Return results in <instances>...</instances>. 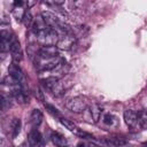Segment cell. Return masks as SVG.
Wrapping results in <instances>:
<instances>
[{
    "instance_id": "ac0fdd59",
    "label": "cell",
    "mask_w": 147,
    "mask_h": 147,
    "mask_svg": "<svg viewBox=\"0 0 147 147\" xmlns=\"http://www.w3.org/2000/svg\"><path fill=\"white\" fill-rule=\"evenodd\" d=\"M55 96H61L63 93H64V88H63V86H62V84L59 82L55 86H54V88L51 91Z\"/></svg>"
},
{
    "instance_id": "8fae6325",
    "label": "cell",
    "mask_w": 147,
    "mask_h": 147,
    "mask_svg": "<svg viewBox=\"0 0 147 147\" xmlns=\"http://www.w3.org/2000/svg\"><path fill=\"white\" fill-rule=\"evenodd\" d=\"M42 122V113L39 109H33L30 115V123L33 127H37Z\"/></svg>"
},
{
    "instance_id": "9a60e30c",
    "label": "cell",
    "mask_w": 147,
    "mask_h": 147,
    "mask_svg": "<svg viewBox=\"0 0 147 147\" xmlns=\"http://www.w3.org/2000/svg\"><path fill=\"white\" fill-rule=\"evenodd\" d=\"M60 123H61L65 129H68L69 131L74 132L75 134H78V132L80 131V129H78L72 122H70V121H68V119H65V118H63V117L60 118Z\"/></svg>"
},
{
    "instance_id": "7402d4cb",
    "label": "cell",
    "mask_w": 147,
    "mask_h": 147,
    "mask_svg": "<svg viewBox=\"0 0 147 147\" xmlns=\"http://www.w3.org/2000/svg\"><path fill=\"white\" fill-rule=\"evenodd\" d=\"M103 122L106 124H111L113 123V116L110 114H106L105 117H103Z\"/></svg>"
},
{
    "instance_id": "5b68a950",
    "label": "cell",
    "mask_w": 147,
    "mask_h": 147,
    "mask_svg": "<svg viewBox=\"0 0 147 147\" xmlns=\"http://www.w3.org/2000/svg\"><path fill=\"white\" fill-rule=\"evenodd\" d=\"M9 52L11 54V59L13 62L16 64L18 62H21L22 57H23V53H22V48H21V44L18 41V39L13 34L10 38V47H9Z\"/></svg>"
},
{
    "instance_id": "7a4b0ae2",
    "label": "cell",
    "mask_w": 147,
    "mask_h": 147,
    "mask_svg": "<svg viewBox=\"0 0 147 147\" xmlns=\"http://www.w3.org/2000/svg\"><path fill=\"white\" fill-rule=\"evenodd\" d=\"M41 17L44 18V21L55 31L63 33H72V29L61 18H59L55 14L51 13V11H42Z\"/></svg>"
},
{
    "instance_id": "e0dca14e",
    "label": "cell",
    "mask_w": 147,
    "mask_h": 147,
    "mask_svg": "<svg viewBox=\"0 0 147 147\" xmlns=\"http://www.w3.org/2000/svg\"><path fill=\"white\" fill-rule=\"evenodd\" d=\"M90 111H91V115H92L93 122H98V121L100 119L101 108H100L98 105H92V106H91V108H90Z\"/></svg>"
},
{
    "instance_id": "8992f818",
    "label": "cell",
    "mask_w": 147,
    "mask_h": 147,
    "mask_svg": "<svg viewBox=\"0 0 147 147\" xmlns=\"http://www.w3.org/2000/svg\"><path fill=\"white\" fill-rule=\"evenodd\" d=\"M76 42V37L74 36V33H63L60 36L59 41L56 44V47L59 49H70Z\"/></svg>"
},
{
    "instance_id": "277c9868",
    "label": "cell",
    "mask_w": 147,
    "mask_h": 147,
    "mask_svg": "<svg viewBox=\"0 0 147 147\" xmlns=\"http://www.w3.org/2000/svg\"><path fill=\"white\" fill-rule=\"evenodd\" d=\"M65 108L72 113L79 114L87 108V103H86L85 99H83L82 96H75V98H71L67 101Z\"/></svg>"
},
{
    "instance_id": "6da1fadb",
    "label": "cell",
    "mask_w": 147,
    "mask_h": 147,
    "mask_svg": "<svg viewBox=\"0 0 147 147\" xmlns=\"http://www.w3.org/2000/svg\"><path fill=\"white\" fill-rule=\"evenodd\" d=\"M32 31L36 36L37 41L42 46H56L60 34L57 31L52 29L41 17L40 20L33 21L32 24Z\"/></svg>"
},
{
    "instance_id": "7c38bea8",
    "label": "cell",
    "mask_w": 147,
    "mask_h": 147,
    "mask_svg": "<svg viewBox=\"0 0 147 147\" xmlns=\"http://www.w3.org/2000/svg\"><path fill=\"white\" fill-rule=\"evenodd\" d=\"M51 138H52L53 144L56 147H67V145H68V141L64 138V136H62L59 132H53L52 136H51Z\"/></svg>"
},
{
    "instance_id": "5bb4252c",
    "label": "cell",
    "mask_w": 147,
    "mask_h": 147,
    "mask_svg": "<svg viewBox=\"0 0 147 147\" xmlns=\"http://www.w3.org/2000/svg\"><path fill=\"white\" fill-rule=\"evenodd\" d=\"M21 130V119L20 118H13L10 122V133H11V138L14 139Z\"/></svg>"
},
{
    "instance_id": "30bf717a",
    "label": "cell",
    "mask_w": 147,
    "mask_h": 147,
    "mask_svg": "<svg viewBox=\"0 0 147 147\" xmlns=\"http://www.w3.org/2000/svg\"><path fill=\"white\" fill-rule=\"evenodd\" d=\"M28 141L31 147H41L42 146V136L37 129H32L28 134Z\"/></svg>"
},
{
    "instance_id": "2e32d148",
    "label": "cell",
    "mask_w": 147,
    "mask_h": 147,
    "mask_svg": "<svg viewBox=\"0 0 147 147\" xmlns=\"http://www.w3.org/2000/svg\"><path fill=\"white\" fill-rule=\"evenodd\" d=\"M106 144L108 145H111V146H122V145H125L126 141L121 138V137H113V138H108L106 140H103Z\"/></svg>"
},
{
    "instance_id": "ffe728a7",
    "label": "cell",
    "mask_w": 147,
    "mask_h": 147,
    "mask_svg": "<svg viewBox=\"0 0 147 147\" xmlns=\"http://www.w3.org/2000/svg\"><path fill=\"white\" fill-rule=\"evenodd\" d=\"M138 116H139L140 126L147 127V111H139L138 113Z\"/></svg>"
},
{
    "instance_id": "9c48e42d",
    "label": "cell",
    "mask_w": 147,
    "mask_h": 147,
    "mask_svg": "<svg viewBox=\"0 0 147 147\" xmlns=\"http://www.w3.org/2000/svg\"><path fill=\"white\" fill-rule=\"evenodd\" d=\"M8 72H9V77H11L14 80H16L17 83H20L22 86L24 85V75L22 72V70L20 69V67L15 63L10 64L8 68Z\"/></svg>"
},
{
    "instance_id": "52a82bcc",
    "label": "cell",
    "mask_w": 147,
    "mask_h": 147,
    "mask_svg": "<svg viewBox=\"0 0 147 147\" xmlns=\"http://www.w3.org/2000/svg\"><path fill=\"white\" fill-rule=\"evenodd\" d=\"M124 121L126 123V125L130 129H137L138 126H140L139 123V116L138 113L133 111V110H125L124 111Z\"/></svg>"
},
{
    "instance_id": "4fadbf2b",
    "label": "cell",
    "mask_w": 147,
    "mask_h": 147,
    "mask_svg": "<svg viewBox=\"0 0 147 147\" xmlns=\"http://www.w3.org/2000/svg\"><path fill=\"white\" fill-rule=\"evenodd\" d=\"M40 83H41V85H42L46 90L52 91V90L54 88V86L59 83V78H57V77L49 76V77H47V78H45V79H41Z\"/></svg>"
},
{
    "instance_id": "603a6c76",
    "label": "cell",
    "mask_w": 147,
    "mask_h": 147,
    "mask_svg": "<svg viewBox=\"0 0 147 147\" xmlns=\"http://www.w3.org/2000/svg\"><path fill=\"white\" fill-rule=\"evenodd\" d=\"M78 147H86V145H85L84 142H79V144H78Z\"/></svg>"
},
{
    "instance_id": "d6986e66",
    "label": "cell",
    "mask_w": 147,
    "mask_h": 147,
    "mask_svg": "<svg viewBox=\"0 0 147 147\" xmlns=\"http://www.w3.org/2000/svg\"><path fill=\"white\" fill-rule=\"evenodd\" d=\"M45 108L47 109V111H48L49 114H52V115H54V116L61 118V113H60L59 109L55 108L54 106H52V105H49V103H45Z\"/></svg>"
},
{
    "instance_id": "44dd1931",
    "label": "cell",
    "mask_w": 147,
    "mask_h": 147,
    "mask_svg": "<svg viewBox=\"0 0 147 147\" xmlns=\"http://www.w3.org/2000/svg\"><path fill=\"white\" fill-rule=\"evenodd\" d=\"M22 21L24 22L25 26H32V24H33V18H32L30 11H26V13H25V15H24V17H23Z\"/></svg>"
},
{
    "instance_id": "ba28073f",
    "label": "cell",
    "mask_w": 147,
    "mask_h": 147,
    "mask_svg": "<svg viewBox=\"0 0 147 147\" xmlns=\"http://www.w3.org/2000/svg\"><path fill=\"white\" fill-rule=\"evenodd\" d=\"M39 56L41 59H54L59 57V48L56 46H42L39 52Z\"/></svg>"
},
{
    "instance_id": "3957f363",
    "label": "cell",
    "mask_w": 147,
    "mask_h": 147,
    "mask_svg": "<svg viewBox=\"0 0 147 147\" xmlns=\"http://www.w3.org/2000/svg\"><path fill=\"white\" fill-rule=\"evenodd\" d=\"M64 60L59 57H54V59H41V61L38 62L37 68L41 71H49V70H55L57 69L60 65L64 64Z\"/></svg>"
},
{
    "instance_id": "cb8c5ba5",
    "label": "cell",
    "mask_w": 147,
    "mask_h": 147,
    "mask_svg": "<svg viewBox=\"0 0 147 147\" xmlns=\"http://www.w3.org/2000/svg\"><path fill=\"white\" fill-rule=\"evenodd\" d=\"M146 111H147V110H146Z\"/></svg>"
}]
</instances>
